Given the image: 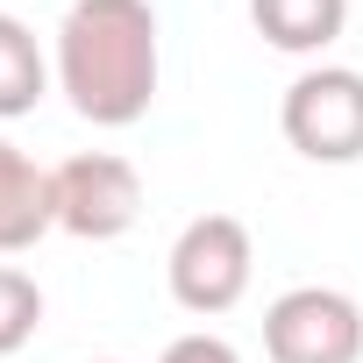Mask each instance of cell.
<instances>
[{"instance_id":"obj_7","label":"cell","mask_w":363,"mask_h":363,"mask_svg":"<svg viewBox=\"0 0 363 363\" xmlns=\"http://www.w3.org/2000/svg\"><path fill=\"white\" fill-rule=\"evenodd\" d=\"M250 22L271 50L285 57H313L349 29V0H250Z\"/></svg>"},{"instance_id":"obj_4","label":"cell","mask_w":363,"mask_h":363,"mask_svg":"<svg viewBox=\"0 0 363 363\" xmlns=\"http://www.w3.org/2000/svg\"><path fill=\"white\" fill-rule=\"evenodd\" d=\"M271 363H363V306L335 285H292L264 306Z\"/></svg>"},{"instance_id":"obj_5","label":"cell","mask_w":363,"mask_h":363,"mask_svg":"<svg viewBox=\"0 0 363 363\" xmlns=\"http://www.w3.org/2000/svg\"><path fill=\"white\" fill-rule=\"evenodd\" d=\"M50 207H57V228L79 235V242H114L135 228L143 214V178L128 157L114 150H86V157H65L50 171Z\"/></svg>"},{"instance_id":"obj_6","label":"cell","mask_w":363,"mask_h":363,"mask_svg":"<svg viewBox=\"0 0 363 363\" xmlns=\"http://www.w3.org/2000/svg\"><path fill=\"white\" fill-rule=\"evenodd\" d=\"M50 228H57L50 171H43V164H29V150H15L8 135H0V257L36 250Z\"/></svg>"},{"instance_id":"obj_3","label":"cell","mask_w":363,"mask_h":363,"mask_svg":"<svg viewBox=\"0 0 363 363\" xmlns=\"http://www.w3.org/2000/svg\"><path fill=\"white\" fill-rule=\"evenodd\" d=\"M278 128L299 157L313 164H356L363 157V72L349 65H313L285 86Z\"/></svg>"},{"instance_id":"obj_9","label":"cell","mask_w":363,"mask_h":363,"mask_svg":"<svg viewBox=\"0 0 363 363\" xmlns=\"http://www.w3.org/2000/svg\"><path fill=\"white\" fill-rule=\"evenodd\" d=\"M36 320H43V285L29 271H15V264H0V356L29 349Z\"/></svg>"},{"instance_id":"obj_2","label":"cell","mask_w":363,"mask_h":363,"mask_svg":"<svg viewBox=\"0 0 363 363\" xmlns=\"http://www.w3.org/2000/svg\"><path fill=\"white\" fill-rule=\"evenodd\" d=\"M250 271H257V250H250V228H242L235 214H200V221H186L178 242H171V257H164L171 299L186 306V313H200V320L228 313V306L250 292Z\"/></svg>"},{"instance_id":"obj_1","label":"cell","mask_w":363,"mask_h":363,"mask_svg":"<svg viewBox=\"0 0 363 363\" xmlns=\"http://www.w3.org/2000/svg\"><path fill=\"white\" fill-rule=\"evenodd\" d=\"M157 8L150 0H72L57 22V93L93 128H128L157 100Z\"/></svg>"},{"instance_id":"obj_10","label":"cell","mask_w":363,"mask_h":363,"mask_svg":"<svg viewBox=\"0 0 363 363\" xmlns=\"http://www.w3.org/2000/svg\"><path fill=\"white\" fill-rule=\"evenodd\" d=\"M157 363H242V356H235V342H221V335L200 328V335H178Z\"/></svg>"},{"instance_id":"obj_8","label":"cell","mask_w":363,"mask_h":363,"mask_svg":"<svg viewBox=\"0 0 363 363\" xmlns=\"http://www.w3.org/2000/svg\"><path fill=\"white\" fill-rule=\"evenodd\" d=\"M43 93H50V57H43L36 29L22 15H0V121L36 114Z\"/></svg>"}]
</instances>
